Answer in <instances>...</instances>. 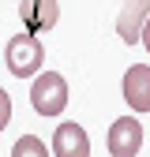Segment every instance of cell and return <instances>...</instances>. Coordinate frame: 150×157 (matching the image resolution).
<instances>
[{
    "instance_id": "cell-1",
    "label": "cell",
    "mask_w": 150,
    "mask_h": 157,
    "mask_svg": "<svg viewBox=\"0 0 150 157\" xmlns=\"http://www.w3.org/2000/svg\"><path fill=\"white\" fill-rule=\"evenodd\" d=\"M4 64L15 78H34L45 64V49L34 34H15L11 41L4 45Z\"/></svg>"
},
{
    "instance_id": "cell-2",
    "label": "cell",
    "mask_w": 150,
    "mask_h": 157,
    "mask_svg": "<svg viewBox=\"0 0 150 157\" xmlns=\"http://www.w3.org/2000/svg\"><path fill=\"white\" fill-rule=\"evenodd\" d=\"M30 105L38 116H60L68 109V82L60 71H38L30 86Z\"/></svg>"
},
{
    "instance_id": "cell-3",
    "label": "cell",
    "mask_w": 150,
    "mask_h": 157,
    "mask_svg": "<svg viewBox=\"0 0 150 157\" xmlns=\"http://www.w3.org/2000/svg\"><path fill=\"white\" fill-rule=\"evenodd\" d=\"M143 150V124L135 116H116L109 124V157H139Z\"/></svg>"
},
{
    "instance_id": "cell-4",
    "label": "cell",
    "mask_w": 150,
    "mask_h": 157,
    "mask_svg": "<svg viewBox=\"0 0 150 157\" xmlns=\"http://www.w3.org/2000/svg\"><path fill=\"white\" fill-rule=\"evenodd\" d=\"M56 19H60V4L56 0H19V23L26 26V34H41L53 30Z\"/></svg>"
},
{
    "instance_id": "cell-5",
    "label": "cell",
    "mask_w": 150,
    "mask_h": 157,
    "mask_svg": "<svg viewBox=\"0 0 150 157\" xmlns=\"http://www.w3.org/2000/svg\"><path fill=\"white\" fill-rule=\"evenodd\" d=\"M124 101L131 112H150V64H131L124 71Z\"/></svg>"
},
{
    "instance_id": "cell-6",
    "label": "cell",
    "mask_w": 150,
    "mask_h": 157,
    "mask_svg": "<svg viewBox=\"0 0 150 157\" xmlns=\"http://www.w3.org/2000/svg\"><path fill=\"white\" fill-rule=\"evenodd\" d=\"M53 157H90V135L75 120L60 124L53 131Z\"/></svg>"
},
{
    "instance_id": "cell-7",
    "label": "cell",
    "mask_w": 150,
    "mask_h": 157,
    "mask_svg": "<svg viewBox=\"0 0 150 157\" xmlns=\"http://www.w3.org/2000/svg\"><path fill=\"white\" fill-rule=\"evenodd\" d=\"M146 15H150V0H124V4H120V15H116L120 41H128V45L139 41V30L146 23Z\"/></svg>"
},
{
    "instance_id": "cell-8",
    "label": "cell",
    "mask_w": 150,
    "mask_h": 157,
    "mask_svg": "<svg viewBox=\"0 0 150 157\" xmlns=\"http://www.w3.org/2000/svg\"><path fill=\"white\" fill-rule=\"evenodd\" d=\"M11 157H49V146L38 139V135H23V139L11 146Z\"/></svg>"
},
{
    "instance_id": "cell-9",
    "label": "cell",
    "mask_w": 150,
    "mask_h": 157,
    "mask_svg": "<svg viewBox=\"0 0 150 157\" xmlns=\"http://www.w3.org/2000/svg\"><path fill=\"white\" fill-rule=\"evenodd\" d=\"M8 124H11V97H8V90H0V131Z\"/></svg>"
},
{
    "instance_id": "cell-10",
    "label": "cell",
    "mask_w": 150,
    "mask_h": 157,
    "mask_svg": "<svg viewBox=\"0 0 150 157\" xmlns=\"http://www.w3.org/2000/svg\"><path fill=\"white\" fill-rule=\"evenodd\" d=\"M139 41H143L146 52H150V15H146V23H143V30H139Z\"/></svg>"
}]
</instances>
